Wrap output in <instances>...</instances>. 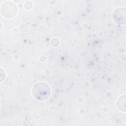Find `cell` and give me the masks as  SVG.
Returning a JSON list of instances; mask_svg holds the SVG:
<instances>
[{"instance_id":"6da1fadb","label":"cell","mask_w":126,"mask_h":126,"mask_svg":"<svg viewBox=\"0 0 126 126\" xmlns=\"http://www.w3.org/2000/svg\"><path fill=\"white\" fill-rule=\"evenodd\" d=\"M33 95L36 99L44 100L50 94V89L45 83L40 82L35 84L32 89Z\"/></svg>"}]
</instances>
